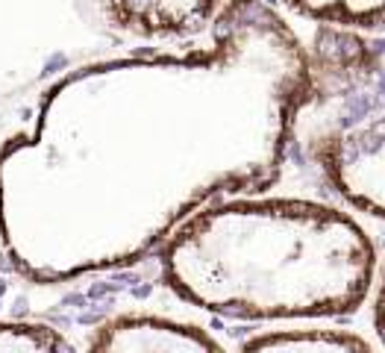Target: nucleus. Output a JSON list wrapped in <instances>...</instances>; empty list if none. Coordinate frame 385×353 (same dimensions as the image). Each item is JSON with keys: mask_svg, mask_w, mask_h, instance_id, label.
Returning <instances> with one entry per match:
<instances>
[{"mask_svg": "<svg viewBox=\"0 0 385 353\" xmlns=\"http://www.w3.org/2000/svg\"><path fill=\"white\" fill-rule=\"evenodd\" d=\"M344 221L294 201L206 209L165 247V280L185 301L235 318L350 312L370 265L309 262V247Z\"/></svg>", "mask_w": 385, "mask_h": 353, "instance_id": "nucleus-1", "label": "nucleus"}, {"mask_svg": "<svg viewBox=\"0 0 385 353\" xmlns=\"http://www.w3.org/2000/svg\"><path fill=\"white\" fill-rule=\"evenodd\" d=\"M92 350H221L203 330L156 315H121L103 324L89 342Z\"/></svg>", "mask_w": 385, "mask_h": 353, "instance_id": "nucleus-2", "label": "nucleus"}, {"mask_svg": "<svg viewBox=\"0 0 385 353\" xmlns=\"http://www.w3.org/2000/svg\"><path fill=\"white\" fill-rule=\"evenodd\" d=\"M109 6L121 24L156 33L203 18L212 9V0H109Z\"/></svg>", "mask_w": 385, "mask_h": 353, "instance_id": "nucleus-3", "label": "nucleus"}, {"mask_svg": "<svg viewBox=\"0 0 385 353\" xmlns=\"http://www.w3.org/2000/svg\"><path fill=\"white\" fill-rule=\"evenodd\" d=\"M368 350L370 345L359 336L335 330H300V333H274L245 342V350Z\"/></svg>", "mask_w": 385, "mask_h": 353, "instance_id": "nucleus-4", "label": "nucleus"}, {"mask_svg": "<svg viewBox=\"0 0 385 353\" xmlns=\"http://www.w3.org/2000/svg\"><path fill=\"white\" fill-rule=\"evenodd\" d=\"M71 350V345L45 324L30 321H0V353H50Z\"/></svg>", "mask_w": 385, "mask_h": 353, "instance_id": "nucleus-5", "label": "nucleus"}]
</instances>
